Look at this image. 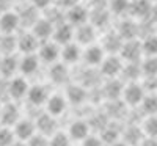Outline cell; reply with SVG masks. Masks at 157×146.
<instances>
[{
	"label": "cell",
	"mask_w": 157,
	"mask_h": 146,
	"mask_svg": "<svg viewBox=\"0 0 157 146\" xmlns=\"http://www.w3.org/2000/svg\"><path fill=\"white\" fill-rule=\"evenodd\" d=\"M130 0H110L109 2V11L112 16H124L129 13Z\"/></svg>",
	"instance_id": "obj_30"
},
{
	"label": "cell",
	"mask_w": 157,
	"mask_h": 146,
	"mask_svg": "<svg viewBox=\"0 0 157 146\" xmlns=\"http://www.w3.org/2000/svg\"><path fill=\"white\" fill-rule=\"evenodd\" d=\"M101 140L104 141V144H112L115 141L120 140V132L113 130V127H104L101 132Z\"/></svg>",
	"instance_id": "obj_37"
},
{
	"label": "cell",
	"mask_w": 157,
	"mask_h": 146,
	"mask_svg": "<svg viewBox=\"0 0 157 146\" xmlns=\"http://www.w3.org/2000/svg\"><path fill=\"white\" fill-rule=\"evenodd\" d=\"M143 130L138 129V127H129L124 130V138L123 141L127 143L129 146H135V144H140V141L143 140Z\"/></svg>",
	"instance_id": "obj_32"
},
{
	"label": "cell",
	"mask_w": 157,
	"mask_h": 146,
	"mask_svg": "<svg viewBox=\"0 0 157 146\" xmlns=\"http://www.w3.org/2000/svg\"><path fill=\"white\" fill-rule=\"evenodd\" d=\"M124 60L120 55H107L99 66V72L105 79H118L123 72Z\"/></svg>",
	"instance_id": "obj_5"
},
{
	"label": "cell",
	"mask_w": 157,
	"mask_h": 146,
	"mask_svg": "<svg viewBox=\"0 0 157 146\" xmlns=\"http://www.w3.org/2000/svg\"><path fill=\"white\" fill-rule=\"evenodd\" d=\"M0 61H2V54H0Z\"/></svg>",
	"instance_id": "obj_47"
},
{
	"label": "cell",
	"mask_w": 157,
	"mask_h": 146,
	"mask_svg": "<svg viewBox=\"0 0 157 146\" xmlns=\"http://www.w3.org/2000/svg\"><path fill=\"white\" fill-rule=\"evenodd\" d=\"M55 0H30V3L38 10V11H46L54 5Z\"/></svg>",
	"instance_id": "obj_39"
},
{
	"label": "cell",
	"mask_w": 157,
	"mask_h": 146,
	"mask_svg": "<svg viewBox=\"0 0 157 146\" xmlns=\"http://www.w3.org/2000/svg\"><path fill=\"white\" fill-rule=\"evenodd\" d=\"M141 110L145 112L146 116L157 115V94H154V93L146 94L143 102H141Z\"/></svg>",
	"instance_id": "obj_33"
},
{
	"label": "cell",
	"mask_w": 157,
	"mask_h": 146,
	"mask_svg": "<svg viewBox=\"0 0 157 146\" xmlns=\"http://www.w3.org/2000/svg\"><path fill=\"white\" fill-rule=\"evenodd\" d=\"M49 80L52 85H69V64L57 61L49 66Z\"/></svg>",
	"instance_id": "obj_10"
},
{
	"label": "cell",
	"mask_w": 157,
	"mask_h": 146,
	"mask_svg": "<svg viewBox=\"0 0 157 146\" xmlns=\"http://www.w3.org/2000/svg\"><path fill=\"white\" fill-rule=\"evenodd\" d=\"M57 3L63 10H69L71 6H74L75 3H78V0H57Z\"/></svg>",
	"instance_id": "obj_41"
},
{
	"label": "cell",
	"mask_w": 157,
	"mask_h": 146,
	"mask_svg": "<svg viewBox=\"0 0 157 146\" xmlns=\"http://www.w3.org/2000/svg\"><path fill=\"white\" fill-rule=\"evenodd\" d=\"M151 3L152 2H149V0H130L129 14L134 19H145L151 14Z\"/></svg>",
	"instance_id": "obj_25"
},
{
	"label": "cell",
	"mask_w": 157,
	"mask_h": 146,
	"mask_svg": "<svg viewBox=\"0 0 157 146\" xmlns=\"http://www.w3.org/2000/svg\"><path fill=\"white\" fill-rule=\"evenodd\" d=\"M2 109H3V102L0 101V115H2Z\"/></svg>",
	"instance_id": "obj_46"
},
{
	"label": "cell",
	"mask_w": 157,
	"mask_h": 146,
	"mask_svg": "<svg viewBox=\"0 0 157 146\" xmlns=\"http://www.w3.org/2000/svg\"><path fill=\"white\" fill-rule=\"evenodd\" d=\"M74 41L77 44H80L82 47H86L90 44L98 43V29L94 27L91 22L82 24L75 27V33H74Z\"/></svg>",
	"instance_id": "obj_7"
},
{
	"label": "cell",
	"mask_w": 157,
	"mask_h": 146,
	"mask_svg": "<svg viewBox=\"0 0 157 146\" xmlns=\"http://www.w3.org/2000/svg\"><path fill=\"white\" fill-rule=\"evenodd\" d=\"M149 2H157V0H149Z\"/></svg>",
	"instance_id": "obj_48"
},
{
	"label": "cell",
	"mask_w": 157,
	"mask_h": 146,
	"mask_svg": "<svg viewBox=\"0 0 157 146\" xmlns=\"http://www.w3.org/2000/svg\"><path fill=\"white\" fill-rule=\"evenodd\" d=\"M123 80L127 82H138V79L143 75L141 74V66L138 63H124V68H123ZM126 82V83H127Z\"/></svg>",
	"instance_id": "obj_27"
},
{
	"label": "cell",
	"mask_w": 157,
	"mask_h": 146,
	"mask_svg": "<svg viewBox=\"0 0 157 146\" xmlns=\"http://www.w3.org/2000/svg\"><path fill=\"white\" fill-rule=\"evenodd\" d=\"M39 66H41V60L38 54H27L19 57V74L24 77L35 75L39 71Z\"/></svg>",
	"instance_id": "obj_21"
},
{
	"label": "cell",
	"mask_w": 157,
	"mask_h": 146,
	"mask_svg": "<svg viewBox=\"0 0 157 146\" xmlns=\"http://www.w3.org/2000/svg\"><path fill=\"white\" fill-rule=\"evenodd\" d=\"M13 2H17V3H30V0H13Z\"/></svg>",
	"instance_id": "obj_45"
},
{
	"label": "cell",
	"mask_w": 157,
	"mask_h": 146,
	"mask_svg": "<svg viewBox=\"0 0 157 146\" xmlns=\"http://www.w3.org/2000/svg\"><path fill=\"white\" fill-rule=\"evenodd\" d=\"M54 29L55 24L52 22L47 16H39V19L29 29L39 41H47V39H52V35H54Z\"/></svg>",
	"instance_id": "obj_12"
},
{
	"label": "cell",
	"mask_w": 157,
	"mask_h": 146,
	"mask_svg": "<svg viewBox=\"0 0 157 146\" xmlns=\"http://www.w3.org/2000/svg\"><path fill=\"white\" fill-rule=\"evenodd\" d=\"M64 96H66L69 105H83L88 99V90L85 85L80 83H69L66 85V91H64Z\"/></svg>",
	"instance_id": "obj_18"
},
{
	"label": "cell",
	"mask_w": 157,
	"mask_h": 146,
	"mask_svg": "<svg viewBox=\"0 0 157 146\" xmlns=\"http://www.w3.org/2000/svg\"><path fill=\"white\" fill-rule=\"evenodd\" d=\"M80 146H104V141L101 140V137L98 135H88L82 143Z\"/></svg>",
	"instance_id": "obj_40"
},
{
	"label": "cell",
	"mask_w": 157,
	"mask_h": 146,
	"mask_svg": "<svg viewBox=\"0 0 157 146\" xmlns=\"http://www.w3.org/2000/svg\"><path fill=\"white\" fill-rule=\"evenodd\" d=\"M123 88H124L123 80H120V79H107L102 91L109 101H118V99H121Z\"/></svg>",
	"instance_id": "obj_26"
},
{
	"label": "cell",
	"mask_w": 157,
	"mask_h": 146,
	"mask_svg": "<svg viewBox=\"0 0 157 146\" xmlns=\"http://www.w3.org/2000/svg\"><path fill=\"white\" fill-rule=\"evenodd\" d=\"M11 146H27V141H21V140H16Z\"/></svg>",
	"instance_id": "obj_44"
},
{
	"label": "cell",
	"mask_w": 157,
	"mask_h": 146,
	"mask_svg": "<svg viewBox=\"0 0 157 146\" xmlns=\"http://www.w3.org/2000/svg\"><path fill=\"white\" fill-rule=\"evenodd\" d=\"M141 74L145 79H154L157 77V57H146L140 63Z\"/></svg>",
	"instance_id": "obj_29"
},
{
	"label": "cell",
	"mask_w": 157,
	"mask_h": 146,
	"mask_svg": "<svg viewBox=\"0 0 157 146\" xmlns=\"http://www.w3.org/2000/svg\"><path fill=\"white\" fill-rule=\"evenodd\" d=\"M116 32L121 35V38L124 41H127V39H137L138 25H137L135 21H123V24L120 25V29Z\"/></svg>",
	"instance_id": "obj_28"
},
{
	"label": "cell",
	"mask_w": 157,
	"mask_h": 146,
	"mask_svg": "<svg viewBox=\"0 0 157 146\" xmlns=\"http://www.w3.org/2000/svg\"><path fill=\"white\" fill-rule=\"evenodd\" d=\"M90 14H91V10L78 2L69 10H66V22H69L74 27H78L82 24L90 22Z\"/></svg>",
	"instance_id": "obj_15"
},
{
	"label": "cell",
	"mask_w": 157,
	"mask_h": 146,
	"mask_svg": "<svg viewBox=\"0 0 157 146\" xmlns=\"http://www.w3.org/2000/svg\"><path fill=\"white\" fill-rule=\"evenodd\" d=\"M74 33H75V27H74V25H71L66 21H63V22H60V24L55 25L52 39H54L57 44L64 46V44L74 41Z\"/></svg>",
	"instance_id": "obj_20"
},
{
	"label": "cell",
	"mask_w": 157,
	"mask_h": 146,
	"mask_svg": "<svg viewBox=\"0 0 157 146\" xmlns=\"http://www.w3.org/2000/svg\"><path fill=\"white\" fill-rule=\"evenodd\" d=\"M21 27H22V22H21V16L17 11L10 8L0 14V33L16 35Z\"/></svg>",
	"instance_id": "obj_6"
},
{
	"label": "cell",
	"mask_w": 157,
	"mask_h": 146,
	"mask_svg": "<svg viewBox=\"0 0 157 146\" xmlns=\"http://www.w3.org/2000/svg\"><path fill=\"white\" fill-rule=\"evenodd\" d=\"M90 130H91L90 121H86V119H74L68 127V135L71 137L72 141L82 143L90 135Z\"/></svg>",
	"instance_id": "obj_23"
},
{
	"label": "cell",
	"mask_w": 157,
	"mask_h": 146,
	"mask_svg": "<svg viewBox=\"0 0 157 146\" xmlns=\"http://www.w3.org/2000/svg\"><path fill=\"white\" fill-rule=\"evenodd\" d=\"M109 146H129V144L124 143L123 140H118V141H115V143H112V144H109Z\"/></svg>",
	"instance_id": "obj_43"
},
{
	"label": "cell",
	"mask_w": 157,
	"mask_h": 146,
	"mask_svg": "<svg viewBox=\"0 0 157 146\" xmlns=\"http://www.w3.org/2000/svg\"><path fill=\"white\" fill-rule=\"evenodd\" d=\"M49 146H72V140L68 132L57 130L52 137H49Z\"/></svg>",
	"instance_id": "obj_34"
},
{
	"label": "cell",
	"mask_w": 157,
	"mask_h": 146,
	"mask_svg": "<svg viewBox=\"0 0 157 146\" xmlns=\"http://www.w3.org/2000/svg\"><path fill=\"white\" fill-rule=\"evenodd\" d=\"M21 118H22V115H21V109H19L17 102L16 101H5L2 115H0V126L13 127Z\"/></svg>",
	"instance_id": "obj_13"
},
{
	"label": "cell",
	"mask_w": 157,
	"mask_h": 146,
	"mask_svg": "<svg viewBox=\"0 0 157 146\" xmlns=\"http://www.w3.org/2000/svg\"><path fill=\"white\" fill-rule=\"evenodd\" d=\"M17 138L14 135L13 127L8 126H0V146H11Z\"/></svg>",
	"instance_id": "obj_36"
},
{
	"label": "cell",
	"mask_w": 157,
	"mask_h": 146,
	"mask_svg": "<svg viewBox=\"0 0 157 146\" xmlns=\"http://www.w3.org/2000/svg\"><path fill=\"white\" fill-rule=\"evenodd\" d=\"M123 44H124V39L121 38V35L113 30L107 32L101 39V46L107 52V55H120Z\"/></svg>",
	"instance_id": "obj_19"
},
{
	"label": "cell",
	"mask_w": 157,
	"mask_h": 146,
	"mask_svg": "<svg viewBox=\"0 0 157 146\" xmlns=\"http://www.w3.org/2000/svg\"><path fill=\"white\" fill-rule=\"evenodd\" d=\"M58 118L52 116L50 113L44 112L39 116L35 118V124H36V132L38 134H43L46 137H52L58 130Z\"/></svg>",
	"instance_id": "obj_14"
},
{
	"label": "cell",
	"mask_w": 157,
	"mask_h": 146,
	"mask_svg": "<svg viewBox=\"0 0 157 146\" xmlns=\"http://www.w3.org/2000/svg\"><path fill=\"white\" fill-rule=\"evenodd\" d=\"M145 96H146V91L143 88V83L140 82L124 83L123 94H121V101L124 105H127V107H138V105H141Z\"/></svg>",
	"instance_id": "obj_1"
},
{
	"label": "cell",
	"mask_w": 157,
	"mask_h": 146,
	"mask_svg": "<svg viewBox=\"0 0 157 146\" xmlns=\"http://www.w3.org/2000/svg\"><path fill=\"white\" fill-rule=\"evenodd\" d=\"M105 57H107V52L104 50L101 43H94V44H90V46L83 47L82 61L88 68H99Z\"/></svg>",
	"instance_id": "obj_4"
},
{
	"label": "cell",
	"mask_w": 157,
	"mask_h": 146,
	"mask_svg": "<svg viewBox=\"0 0 157 146\" xmlns=\"http://www.w3.org/2000/svg\"><path fill=\"white\" fill-rule=\"evenodd\" d=\"M30 90V83L27 80V77L24 75H14L8 79V99L10 101H22L27 98Z\"/></svg>",
	"instance_id": "obj_2"
},
{
	"label": "cell",
	"mask_w": 157,
	"mask_h": 146,
	"mask_svg": "<svg viewBox=\"0 0 157 146\" xmlns=\"http://www.w3.org/2000/svg\"><path fill=\"white\" fill-rule=\"evenodd\" d=\"M141 47H143V54L145 57H157V36L149 35L141 41Z\"/></svg>",
	"instance_id": "obj_35"
},
{
	"label": "cell",
	"mask_w": 157,
	"mask_h": 146,
	"mask_svg": "<svg viewBox=\"0 0 157 146\" xmlns=\"http://www.w3.org/2000/svg\"><path fill=\"white\" fill-rule=\"evenodd\" d=\"M13 130H14V135H16L17 140H21V141H29V140L36 134L35 119L27 118V116H22L19 121L13 126Z\"/></svg>",
	"instance_id": "obj_17"
},
{
	"label": "cell",
	"mask_w": 157,
	"mask_h": 146,
	"mask_svg": "<svg viewBox=\"0 0 157 146\" xmlns=\"http://www.w3.org/2000/svg\"><path fill=\"white\" fill-rule=\"evenodd\" d=\"M68 99L66 96L63 94V93H50V96L44 105V112L50 113L52 116H55V118H60L64 112H66L68 109Z\"/></svg>",
	"instance_id": "obj_9"
},
{
	"label": "cell",
	"mask_w": 157,
	"mask_h": 146,
	"mask_svg": "<svg viewBox=\"0 0 157 146\" xmlns=\"http://www.w3.org/2000/svg\"><path fill=\"white\" fill-rule=\"evenodd\" d=\"M143 55L145 54H143L141 41H138V39H127V41H124L120 52V57L124 60V63H138Z\"/></svg>",
	"instance_id": "obj_8"
},
{
	"label": "cell",
	"mask_w": 157,
	"mask_h": 146,
	"mask_svg": "<svg viewBox=\"0 0 157 146\" xmlns=\"http://www.w3.org/2000/svg\"><path fill=\"white\" fill-rule=\"evenodd\" d=\"M41 41L29 30L24 32L17 36V54L19 55H27V54H36L38 47Z\"/></svg>",
	"instance_id": "obj_16"
},
{
	"label": "cell",
	"mask_w": 157,
	"mask_h": 146,
	"mask_svg": "<svg viewBox=\"0 0 157 146\" xmlns=\"http://www.w3.org/2000/svg\"><path fill=\"white\" fill-rule=\"evenodd\" d=\"M141 130L145 134V137L157 138V115H151V116H146L143 119Z\"/></svg>",
	"instance_id": "obj_31"
},
{
	"label": "cell",
	"mask_w": 157,
	"mask_h": 146,
	"mask_svg": "<svg viewBox=\"0 0 157 146\" xmlns=\"http://www.w3.org/2000/svg\"><path fill=\"white\" fill-rule=\"evenodd\" d=\"M19 54H8L2 55V61H0V75L5 79H11L19 74Z\"/></svg>",
	"instance_id": "obj_24"
},
{
	"label": "cell",
	"mask_w": 157,
	"mask_h": 146,
	"mask_svg": "<svg viewBox=\"0 0 157 146\" xmlns=\"http://www.w3.org/2000/svg\"><path fill=\"white\" fill-rule=\"evenodd\" d=\"M138 146H157V138H152V137H145Z\"/></svg>",
	"instance_id": "obj_42"
},
{
	"label": "cell",
	"mask_w": 157,
	"mask_h": 146,
	"mask_svg": "<svg viewBox=\"0 0 157 146\" xmlns=\"http://www.w3.org/2000/svg\"><path fill=\"white\" fill-rule=\"evenodd\" d=\"M38 57L41 60V63L46 64H54L57 61H60V55H61V46L57 44L54 39H47V41H43L38 47Z\"/></svg>",
	"instance_id": "obj_3"
},
{
	"label": "cell",
	"mask_w": 157,
	"mask_h": 146,
	"mask_svg": "<svg viewBox=\"0 0 157 146\" xmlns=\"http://www.w3.org/2000/svg\"><path fill=\"white\" fill-rule=\"evenodd\" d=\"M82 54H83V47L80 44H77L75 41L68 43L61 46V55H60V61L66 63V64H75L78 61H82Z\"/></svg>",
	"instance_id": "obj_22"
},
{
	"label": "cell",
	"mask_w": 157,
	"mask_h": 146,
	"mask_svg": "<svg viewBox=\"0 0 157 146\" xmlns=\"http://www.w3.org/2000/svg\"><path fill=\"white\" fill-rule=\"evenodd\" d=\"M50 96V90L47 85H43V83H35V85H30V90H29V94H27V102L32 105V107H44L47 99Z\"/></svg>",
	"instance_id": "obj_11"
},
{
	"label": "cell",
	"mask_w": 157,
	"mask_h": 146,
	"mask_svg": "<svg viewBox=\"0 0 157 146\" xmlns=\"http://www.w3.org/2000/svg\"><path fill=\"white\" fill-rule=\"evenodd\" d=\"M27 146H49V137L36 132V134L27 141Z\"/></svg>",
	"instance_id": "obj_38"
}]
</instances>
